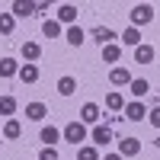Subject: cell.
<instances>
[{
	"label": "cell",
	"instance_id": "obj_8",
	"mask_svg": "<svg viewBox=\"0 0 160 160\" xmlns=\"http://www.w3.org/2000/svg\"><path fill=\"white\" fill-rule=\"evenodd\" d=\"M131 80H135V77L128 74V68H112V71H109V83H112V87H128Z\"/></svg>",
	"mask_w": 160,
	"mask_h": 160
},
{
	"label": "cell",
	"instance_id": "obj_18",
	"mask_svg": "<svg viewBox=\"0 0 160 160\" xmlns=\"http://www.w3.org/2000/svg\"><path fill=\"white\" fill-rule=\"evenodd\" d=\"M22 83H35L38 80V64H19V74H16Z\"/></svg>",
	"mask_w": 160,
	"mask_h": 160
},
{
	"label": "cell",
	"instance_id": "obj_11",
	"mask_svg": "<svg viewBox=\"0 0 160 160\" xmlns=\"http://www.w3.org/2000/svg\"><path fill=\"white\" fill-rule=\"evenodd\" d=\"M154 58H157V51H154V45H144V42H141V45L135 48V64H151Z\"/></svg>",
	"mask_w": 160,
	"mask_h": 160
},
{
	"label": "cell",
	"instance_id": "obj_5",
	"mask_svg": "<svg viewBox=\"0 0 160 160\" xmlns=\"http://www.w3.org/2000/svg\"><path fill=\"white\" fill-rule=\"evenodd\" d=\"M122 112H125L128 122H144V118H148V106H144L141 99H135V102H128Z\"/></svg>",
	"mask_w": 160,
	"mask_h": 160
},
{
	"label": "cell",
	"instance_id": "obj_2",
	"mask_svg": "<svg viewBox=\"0 0 160 160\" xmlns=\"http://www.w3.org/2000/svg\"><path fill=\"white\" fill-rule=\"evenodd\" d=\"M128 19H131V26H135V29H141V26L154 22V7H151V3H138V7H131Z\"/></svg>",
	"mask_w": 160,
	"mask_h": 160
},
{
	"label": "cell",
	"instance_id": "obj_28",
	"mask_svg": "<svg viewBox=\"0 0 160 160\" xmlns=\"http://www.w3.org/2000/svg\"><path fill=\"white\" fill-rule=\"evenodd\" d=\"M148 122H151V128H160V102L154 109H148Z\"/></svg>",
	"mask_w": 160,
	"mask_h": 160
},
{
	"label": "cell",
	"instance_id": "obj_14",
	"mask_svg": "<svg viewBox=\"0 0 160 160\" xmlns=\"http://www.w3.org/2000/svg\"><path fill=\"white\" fill-rule=\"evenodd\" d=\"M45 115H48L45 102H29V106H26V118H29V122H42Z\"/></svg>",
	"mask_w": 160,
	"mask_h": 160
},
{
	"label": "cell",
	"instance_id": "obj_4",
	"mask_svg": "<svg viewBox=\"0 0 160 160\" xmlns=\"http://www.w3.org/2000/svg\"><path fill=\"white\" fill-rule=\"evenodd\" d=\"M115 154L122 157V160H125V157H138V154H141V141L128 135V138H122V141H118V151H115Z\"/></svg>",
	"mask_w": 160,
	"mask_h": 160
},
{
	"label": "cell",
	"instance_id": "obj_19",
	"mask_svg": "<svg viewBox=\"0 0 160 160\" xmlns=\"http://www.w3.org/2000/svg\"><path fill=\"white\" fill-rule=\"evenodd\" d=\"M64 38H68V45H74V48H80V45L87 42V32L80 29V26H71V29L64 32Z\"/></svg>",
	"mask_w": 160,
	"mask_h": 160
},
{
	"label": "cell",
	"instance_id": "obj_10",
	"mask_svg": "<svg viewBox=\"0 0 160 160\" xmlns=\"http://www.w3.org/2000/svg\"><path fill=\"white\" fill-rule=\"evenodd\" d=\"M38 138H42V144H45V148H55V144L61 141V131H58L55 125H42V131H38Z\"/></svg>",
	"mask_w": 160,
	"mask_h": 160
},
{
	"label": "cell",
	"instance_id": "obj_9",
	"mask_svg": "<svg viewBox=\"0 0 160 160\" xmlns=\"http://www.w3.org/2000/svg\"><path fill=\"white\" fill-rule=\"evenodd\" d=\"M77 16H80V10H77L74 3H61V7H58V22L74 26V22H77Z\"/></svg>",
	"mask_w": 160,
	"mask_h": 160
},
{
	"label": "cell",
	"instance_id": "obj_15",
	"mask_svg": "<svg viewBox=\"0 0 160 160\" xmlns=\"http://www.w3.org/2000/svg\"><path fill=\"white\" fill-rule=\"evenodd\" d=\"M16 74H19V61L16 58H0V77L7 80V77H16Z\"/></svg>",
	"mask_w": 160,
	"mask_h": 160
},
{
	"label": "cell",
	"instance_id": "obj_1",
	"mask_svg": "<svg viewBox=\"0 0 160 160\" xmlns=\"http://www.w3.org/2000/svg\"><path fill=\"white\" fill-rule=\"evenodd\" d=\"M61 138L68 141V144H74V148H80V144L87 141V125L83 122H68L61 128Z\"/></svg>",
	"mask_w": 160,
	"mask_h": 160
},
{
	"label": "cell",
	"instance_id": "obj_27",
	"mask_svg": "<svg viewBox=\"0 0 160 160\" xmlns=\"http://www.w3.org/2000/svg\"><path fill=\"white\" fill-rule=\"evenodd\" d=\"M16 112V99L13 96H0V115H13Z\"/></svg>",
	"mask_w": 160,
	"mask_h": 160
},
{
	"label": "cell",
	"instance_id": "obj_3",
	"mask_svg": "<svg viewBox=\"0 0 160 160\" xmlns=\"http://www.w3.org/2000/svg\"><path fill=\"white\" fill-rule=\"evenodd\" d=\"M90 138H93V148H106V144H112V128L109 125H93V131H90Z\"/></svg>",
	"mask_w": 160,
	"mask_h": 160
},
{
	"label": "cell",
	"instance_id": "obj_29",
	"mask_svg": "<svg viewBox=\"0 0 160 160\" xmlns=\"http://www.w3.org/2000/svg\"><path fill=\"white\" fill-rule=\"evenodd\" d=\"M38 160H61V154L55 148H42V154H38Z\"/></svg>",
	"mask_w": 160,
	"mask_h": 160
},
{
	"label": "cell",
	"instance_id": "obj_31",
	"mask_svg": "<svg viewBox=\"0 0 160 160\" xmlns=\"http://www.w3.org/2000/svg\"><path fill=\"white\" fill-rule=\"evenodd\" d=\"M0 144H3V141H0Z\"/></svg>",
	"mask_w": 160,
	"mask_h": 160
},
{
	"label": "cell",
	"instance_id": "obj_30",
	"mask_svg": "<svg viewBox=\"0 0 160 160\" xmlns=\"http://www.w3.org/2000/svg\"><path fill=\"white\" fill-rule=\"evenodd\" d=\"M99 160H122V157H118V154H102Z\"/></svg>",
	"mask_w": 160,
	"mask_h": 160
},
{
	"label": "cell",
	"instance_id": "obj_24",
	"mask_svg": "<svg viewBox=\"0 0 160 160\" xmlns=\"http://www.w3.org/2000/svg\"><path fill=\"white\" fill-rule=\"evenodd\" d=\"M118 58H122V45H115V42H112V45H106V48H102V61L115 64Z\"/></svg>",
	"mask_w": 160,
	"mask_h": 160
},
{
	"label": "cell",
	"instance_id": "obj_16",
	"mask_svg": "<svg viewBox=\"0 0 160 160\" xmlns=\"http://www.w3.org/2000/svg\"><path fill=\"white\" fill-rule=\"evenodd\" d=\"M58 93H61V96H74V93H77V77L64 74V77L58 80Z\"/></svg>",
	"mask_w": 160,
	"mask_h": 160
},
{
	"label": "cell",
	"instance_id": "obj_23",
	"mask_svg": "<svg viewBox=\"0 0 160 160\" xmlns=\"http://www.w3.org/2000/svg\"><path fill=\"white\" fill-rule=\"evenodd\" d=\"M42 35H45V38H58V35H61V22H58V19H45V22H42Z\"/></svg>",
	"mask_w": 160,
	"mask_h": 160
},
{
	"label": "cell",
	"instance_id": "obj_6",
	"mask_svg": "<svg viewBox=\"0 0 160 160\" xmlns=\"http://www.w3.org/2000/svg\"><path fill=\"white\" fill-rule=\"evenodd\" d=\"M99 106L96 102H83V109H80V122L83 125H99Z\"/></svg>",
	"mask_w": 160,
	"mask_h": 160
},
{
	"label": "cell",
	"instance_id": "obj_21",
	"mask_svg": "<svg viewBox=\"0 0 160 160\" xmlns=\"http://www.w3.org/2000/svg\"><path fill=\"white\" fill-rule=\"evenodd\" d=\"M19 135H22V125L16 122V118H7V125H3V138H7V141H16Z\"/></svg>",
	"mask_w": 160,
	"mask_h": 160
},
{
	"label": "cell",
	"instance_id": "obj_20",
	"mask_svg": "<svg viewBox=\"0 0 160 160\" xmlns=\"http://www.w3.org/2000/svg\"><path fill=\"white\" fill-rule=\"evenodd\" d=\"M106 109H109V112H122V109H125V96L112 90L109 96H106Z\"/></svg>",
	"mask_w": 160,
	"mask_h": 160
},
{
	"label": "cell",
	"instance_id": "obj_22",
	"mask_svg": "<svg viewBox=\"0 0 160 160\" xmlns=\"http://www.w3.org/2000/svg\"><path fill=\"white\" fill-rule=\"evenodd\" d=\"M128 87H131V96H138V99H141V96H148V90H151V83H148L144 77H135Z\"/></svg>",
	"mask_w": 160,
	"mask_h": 160
},
{
	"label": "cell",
	"instance_id": "obj_12",
	"mask_svg": "<svg viewBox=\"0 0 160 160\" xmlns=\"http://www.w3.org/2000/svg\"><path fill=\"white\" fill-rule=\"evenodd\" d=\"M93 38H96V45H99V48H106V45H112L115 32L109 29V26H96V29H93Z\"/></svg>",
	"mask_w": 160,
	"mask_h": 160
},
{
	"label": "cell",
	"instance_id": "obj_13",
	"mask_svg": "<svg viewBox=\"0 0 160 160\" xmlns=\"http://www.w3.org/2000/svg\"><path fill=\"white\" fill-rule=\"evenodd\" d=\"M10 13H13V19H16V16H32V13H35V3H29V0H16V3H13L10 7Z\"/></svg>",
	"mask_w": 160,
	"mask_h": 160
},
{
	"label": "cell",
	"instance_id": "obj_7",
	"mask_svg": "<svg viewBox=\"0 0 160 160\" xmlns=\"http://www.w3.org/2000/svg\"><path fill=\"white\" fill-rule=\"evenodd\" d=\"M19 55H22V61H26V64H35L38 58H42V45H38V42H22Z\"/></svg>",
	"mask_w": 160,
	"mask_h": 160
},
{
	"label": "cell",
	"instance_id": "obj_26",
	"mask_svg": "<svg viewBox=\"0 0 160 160\" xmlns=\"http://www.w3.org/2000/svg\"><path fill=\"white\" fill-rule=\"evenodd\" d=\"M16 19H13V13H0V35H10Z\"/></svg>",
	"mask_w": 160,
	"mask_h": 160
},
{
	"label": "cell",
	"instance_id": "obj_25",
	"mask_svg": "<svg viewBox=\"0 0 160 160\" xmlns=\"http://www.w3.org/2000/svg\"><path fill=\"white\" fill-rule=\"evenodd\" d=\"M77 160H99V151L93 144H80L77 148Z\"/></svg>",
	"mask_w": 160,
	"mask_h": 160
},
{
	"label": "cell",
	"instance_id": "obj_17",
	"mask_svg": "<svg viewBox=\"0 0 160 160\" xmlns=\"http://www.w3.org/2000/svg\"><path fill=\"white\" fill-rule=\"evenodd\" d=\"M118 38H122V45H128V48H138V45H141V29L128 26V29H125L122 35H118Z\"/></svg>",
	"mask_w": 160,
	"mask_h": 160
}]
</instances>
